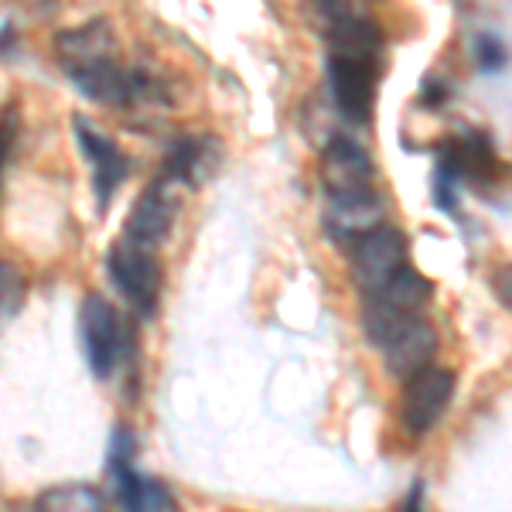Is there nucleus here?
Masks as SVG:
<instances>
[{
    "label": "nucleus",
    "instance_id": "nucleus-9",
    "mask_svg": "<svg viewBox=\"0 0 512 512\" xmlns=\"http://www.w3.org/2000/svg\"><path fill=\"white\" fill-rule=\"evenodd\" d=\"M181 212V195L178 185H171L168 178H154L151 185L144 188V195L130 205L127 222H123V239L144 246V250H158L164 239L175 229V219Z\"/></svg>",
    "mask_w": 512,
    "mask_h": 512
},
{
    "label": "nucleus",
    "instance_id": "nucleus-16",
    "mask_svg": "<svg viewBox=\"0 0 512 512\" xmlns=\"http://www.w3.org/2000/svg\"><path fill=\"white\" fill-rule=\"evenodd\" d=\"M28 297V277L14 260H0V325L14 321Z\"/></svg>",
    "mask_w": 512,
    "mask_h": 512
},
{
    "label": "nucleus",
    "instance_id": "nucleus-14",
    "mask_svg": "<svg viewBox=\"0 0 512 512\" xmlns=\"http://www.w3.org/2000/svg\"><path fill=\"white\" fill-rule=\"evenodd\" d=\"M219 161H222V147L212 134L209 137H175L168 144V151H164L161 178H168L171 185L198 188L216 175Z\"/></svg>",
    "mask_w": 512,
    "mask_h": 512
},
{
    "label": "nucleus",
    "instance_id": "nucleus-11",
    "mask_svg": "<svg viewBox=\"0 0 512 512\" xmlns=\"http://www.w3.org/2000/svg\"><path fill=\"white\" fill-rule=\"evenodd\" d=\"M72 127H76V140H79L82 158H86L89 168H93V188H96L99 212H106L110 198L117 195V188L130 175V161H127V154L120 151L117 140L99 134V130L86 117H76V120H72Z\"/></svg>",
    "mask_w": 512,
    "mask_h": 512
},
{
    "label": "nucleus",
    "instance_id": "nucleus-19",
    "mask_svg": "<svg viewBox=\"0 0 512 512\" xmlns=\"http://www.w3.org/2000/svg\"><path fill=\"white\" fill-rule=\"evenodd\" d=\"M448 96H451L448 82H434V79H427V82H424V89H420V99H424L427 106H441Z\"/></svg>",
    "mask_w": 512,
    "mask_h": 512
},
{
    "label": "nucleus",
    "instance_id": "nucleus-15",
    "mask_svg": "<svg viewBox=\"0 0 512 512\" xmlns=\"http://www.w3.org/2000/svg\"><path fill=\"white\" fill-rule=\"evenodd\" d=\"M38 512H110L99 489L86 482H65L52 485L38 495Z\"/></svg>",
    "mask_w": 512,
    "mask_h": 512
},
{
    "label": "nucleus",
    "instance_id": "nucleus-2",
    "mask_svg": "<svg viewBox=\"0 0 512 512\" xmlns=\"http://www.w3.org/2000/svg\"><path fill=\"white\" fill-rule=\"evenodd\" d=\"M79 332H82V349H86V362L96 379H110L123 366H134L137 362L134 328L123 321V315L103 294L82 297Z\"/></svg>",
    "mask_w": 512,
    "mask_h": 512
},
{
    "label": "nucleus",
    "instance_id": "nucleus-6",
    "mask_svg": "<svg viewBox=\"0 0 512 512\" xmlns=\"http://www.w3.org/2000/svg\"><path fill=\"white\" fill-rule=\"evenodd\" d=\"M110 472L123 512H181L175 492L161 478L140 475L134 468V434L127 427H117V434H113Z\"/></svg>",
    "mask_w": 512,
    "mask_h": 512
},
{
    "label": "nucleus",
    "instance_id": "nucleus-7",
    "mask_svg": "<svg viewBox=\"0 0 512 512\" xmlns=\"http://www.w3.org/2000/svg\"><path fill=\"white\" fill-rule=\"evenodd\" d=\"M352 260V277L362 287V294H373L383 284L410 267V239L396 226H379L369 236H362L359 243L349 246Z\"/></svg>",
    "mask_w": 512,
    "mask_h": 512
},
{
    "label": "nucleus",
    "instance_id": "nucleus-1",
    "mask_svg": "<svg viewBox=\"0 0 512 512\" xmlns=\"http://www.w3.org/2000/svg\"><path fill=\"white\" fill-rule=\"evenodd\" d=\"M52 52L59 69L82 96L110 106H130L134 69L120 65V38L106 18L59 31L52 41Z\"/></svg>",
    "mask_w": 512,
    "mask_h": 512
},
{
    "label": "nucleus",
    "instance_id": "nucleus-18",
    "mask_svg": "<svg viewBox=\"0 0 512 512\" xmlns=\"http://www.w3.org/2000/svg\"><path fill=\"white\" fill-rule=\"evenodd\" d=\"M14 137H18V110H14V106H7V110L0 113V178H4L7 158H11Z\"/></svg>",
    "mask_w": 512,
    "mask_h": 512
},
{
    "label": "nucleus",
    "instance_id": "nucleus-4",
    "mask_svg": "<svg viewBox=\"0 0 512 512\" xmlns=\"http://www.w3.org/2000/svg\"><path fill=\"white\" fill-rule=\"evenodd\" d=\"M383 79V52H332L328 55V89L335 110L349 123H369Z\"/></svg>",
    "mask_w": 512,
    "mask_h": 512
},
{
    "label": "nucleus",
    "instance_id": "nucleus-10",
    "mask_svg": "<svg viewBox=\"0 0 512 512\" xmlns=\"http://www.w3.org/2000/svg\"><path fill=\"white\" fill-rule=\"evenodd\" d=\"M318 175H321V188H325L328 202L332 198H345V195H359L369 192L376 178L373 158L362 144H355L352 137H332L328 147L321 151L318 161Z\"/></svg>",
    "mask_w": 512,
    "mask_h": 512
},
{
    "label": "nucleus",
    "instance_id": "nucleus-20",
    "mask_svg": "<svg viewBox=\"0 0 512 512\" xmlns=\"http://www.w3.org/2000/svg\"><path fill=\"white\" fill-rule=\"evenodd\" d=\"M420 489H424V485H414V492H410V499H407V506H403V512H420Z\"/></svg>",
    "mask_w": 512,
    "mask_h": 512
},
{
    "label": "nucleus",
    "instance_id": "nucleus-8",
    "mask_svg": "<svg viewBox=\"0 0 512 512\" xmlns=\"http://www.w3.org/2000/svg\"><path fill=\"white\" fill-rule=\"evenodd\" d=\"M454 386H458V376L444 366H427L417 376H410L403 383V396H400L403 431L410 437L431 434L441 424V417L448 414L454 400Z\"/></svg>",
    "mask_w": 512,
    "mask_h": 512
},
{
    "label": "nucleus",
    "instance_id": "nucleus-12",
    "mask_svg": "<svg viewBox=\"0 0 512 512\" xmlns=\"http://www.w3.org/2000/svg\"><path fill=\"white\" fill-rule=\"evenodd\" d=\"M437 345H441V338H437L434 321L427 315H420V318L396 328V332L379 345V352H383L386 373L393 379H400V383H407V379L417 376L420 369L434 366Z\"/></svg>",
    "mask_w": 512,
    "mask_h": 512
},
{
    "label": "nucleus",
    "instance_id": "nucleus-17",
    "mask_svg": "<svg viewBox=\"0 0 512 512\" xmlns=\"http://www.w3.org/2000/svg\"><path fill=\"white\" fill-rule=\"evenodd\" d=\"M472 48H475V62H478V69L492 72V69H502V65H506V45H502V41L495 38V35H489V31H482V35H475Z\"/></svg>",
    "mask_w": 512,
    "mask_h": 512
},
{
    "label": "nucleus",
    "instance_id": "nucleus-13",
    "mask_svg": "<svg viewBox=\"0 0 512 512\" xmlns=\"http://www.w3.org/2000/svg\"><path fill=\"white\" fill-rule=\"evenodd\" d=\"M328 236L335 239L338 246L349 250L352 243H359L362 236H369L373 229L386 226V202L376 188L359 195H345V198H332L328 202V216H325Z\"/></svg>",
    "mask_w": 512,
    "mask_h": 512
},
{
    "label": "nucleus",
    "instance_id": "nucleus-3",
    "mask_svg": "<svg viewBox=\"0 0 512 512\" xmlns=\"http://www.w3.org/2000/svg\"><path fill=\"white\" fill-rule=\"evenodd\" d=\"M431 297H434V284L420 270L414 267L400 270L379 291L362 294V332L379 349L400 325L427 315Z\"/></svg>",
    "mask_w": 512,
    "mask_h": 512
},
{
    "label": "nucleus",
    "instance_id": "nucleus-5",
    "mask_svg": "<svg viewBox=\"0 0 512 512\" xmlns=\"http://www.w3.org/2000/svg\"><path fill=\"white\" fill-rule=\"evenodd\" d=\"M106 274H110L113 287L120 291L123 301L134 308L140 318L158 315L161 287H164V270L161 260L144 246L130 243V239H117L106 256Z\"/></svg>",
    "mask_w": 512,
    "mask_h": 512
}]
</instances>
